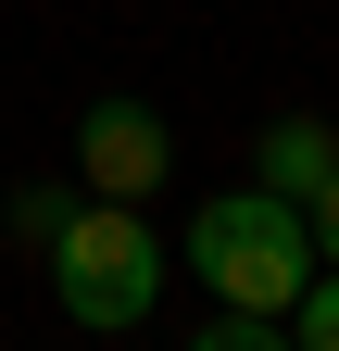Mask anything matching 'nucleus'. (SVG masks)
Masks as SVG:
<instances>
[{"label": "nucleus", "mask_w": 339, "mask_h": 351, "mask_svg": "<svg viewBox=\"0 0 339 351\" xmlns=\"http://www.w3.org/2000/svg\"><path fill=\"white\" fill-rule=\"evenodd\" d=\"M75 176H89V201H151L163 176H176L163 113H151V101H89V125H75Z\"/></svg>", "instance_id": "obj_3"}, {"label": "nucleus", "mask_w": 339, "mask_h": 351, "mask_svg": "<svg viewBox=\"0 0 339 351\" xmlns=\"http://www.w3.org/2000/svg\"><path fill=\"white\" fill-rule=\"evenodd\" d=\"M189 351H302V339H277V314H214Z\"/></svg>", "instance_id": "obj_7"}, {"label": "nucleus", "mask_w": 339, "mask_h": 351, "mask_svg": "<svg viewBox=\"0 0 339 351\" xmlns=\"http://www.w3.org/2000/svg\"><path fill=\"white\" fill-rule=\"evenodd\" d=\"M51 289H63V314L101 326V339L139 326L151 301H163V239L139 226V201H75L63 239H51Z\"/></svg>", "instance_id": "obj_2"}, {"label": "nucleus", "mask_w": 339, "mask_h": 351, "mask_svg": "<svg viewBox=\"0 0 339 351\" xmlns=\"http://www.w3.org/2000/svg\"><path fill=\"white\" fill-rule=\"evenodd\" d=\"M189 276L214 289V314H289L314 289V226L277 189H214L189 213Z\"/></svg>", "instance_id": "obj_1"}, {"label": "nucleus", "mask_w": 339, "mask_h": 351, "mask_svg": "<svg viewBox=\"0 0 339 351\" xmlns=\"http://www.w3.org/2000/svg\"><path fill=\"white\" fill-rule=\"evenodd\" d=\"M251 163H264V176H251V189H277V201H314L327 176H339V138H327L314 113H277L264 138H251Z\"/></svg>", "instance_id": "obj_4"}, {"label": "nucleus", "mask_w": 339, "mask_h": 351, "mask_svg": "<svg viewBox=\"0 0 339 351\" xmlns=\"http://www.w3.org/2000/svg\"><path fill=\"white\" fill-rule=\"evenodd\" d=\"M63 213H75V189H13V239H25V251H51V239H63Z\"/></svg>", "instance_id": "obj_5"}, {"label": "nucleus", "mask_w": 339, "mask_h": 351, "mask_svg": "<svg viewBox=\"0 0 339 351\" xmlns=\"http://www.w3.org/2000/svg\"><path fill=\"white\" fill-rule=\"evenodd\" d=\"M289 339H302V351H339V276H314L302 301H289Z\"/></svg>", "instance_id": "obj_6"}, {"label": "nucleus", "mask_w": 339, "mask_h": 351, "mask_svg": "<svg viewBox=\"0 0 339 351\" xmlns=\"http://www.w3.org/2000/svg\"><path fill=\"white\" fill-rule=\"evenodd\" d=\"M302 226H314V239H327V263H339V176H327V189L302 201Z\"/></svg>", "instance_id": "obj_8"}]
</instances>
